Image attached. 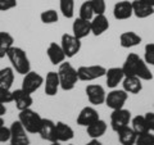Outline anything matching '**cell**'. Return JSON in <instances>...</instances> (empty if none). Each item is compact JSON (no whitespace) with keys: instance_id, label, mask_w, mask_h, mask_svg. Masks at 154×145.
Returning a JSON list of instances; mask_svg holds the SVG:
<instances>
[{"instance_id":"obj_6","label":"cell","mask_w":154,"mask_h":145,"mask_svg":"<svg viewBox=\"0 0 154 145\" xmlns=\"http://www.w3.org/2000/svg\"><path fill=\"white\" fill-rule=\"evenodd\" d=\"M131 118L132 116L128 109L121 108V109L112 110V114H110V127H112L114 132H118L119 130L130 126Z\"/></svg>"},{"instance_id":"obj_35","label":"cell","mask_w":154,"mask_h":145,"mask_svg":"<svg viewBox=\"0 0 154 145\" xmlns=\"http://www.w3.org/2000/svg\"><path fill=\"white\" fill-rule=\"evenodd\" d=\"M90 2H91V5H93L95 16L105 14V11H107V3H105V0H90Z\"/></svg>"},{"instance_id":"obj_3","label":"cell","mask_w":154,"mask_h":145,"mask_svg":"<svg viewBox=\"0 0 154 145\" xmlns=\"http://www.w3.org/2000/svg\"><path fill=\"white\" fill-rule=\"evenodd\" d=\"M58 76H59L60 89L63 91H71L76 88L79 82V75H77V68H75L69 62H63L58 66Z\"/></svg>"},{"instance_id":"obj_28","label":"cell","mask_w":154,"mask_h":145,"mask_svg":"<svg viewBox=\"0 0 154 145\" xmlns=\"http://www.w3.org/2000/svg\"><path fill=\"white\" fill-rule=\"evenodd\" d=\"M131 127L135 132L137 135L140 134H145V132H149L150 130H149V125L146 122V118H145V114L141 116V114H137L135 116V117L131 118Z\"/></svg>"},{"instance_id":"obj_30","label":"cell","mask_w":154,"mask_h":145,"mask_svg":"<svg viewBox=\"0 0 154 145\" xmlns=\"http://www.w3.org/2000/svg\"><path fill=\"white\" fill-rule=\"evenodd\" d=\"M59 9L62 16L67 19L75 17V0H59Z\"/></svg>"},{"instance_id":"obj_2","label":"cell","mask_w":154,"mask_h":145,"mask_svg":"<svg viewBox=\"0 0 154 145\" xmlns=\"http://www.w3.org/2000/svg\"><path fill=\"white\" fill-rule=\"evenodd\" d=\"M7 58L12 64V68L18 75L25 76L31 71V62L28 59L27 53L19 46H12L7 53Z\"/></svg>"},{"instance_id":"obj_45","label":"cell","mask_w":154,"mask_h":145,"mask_svg":"<svg viewBox=\"0 0 154 145\" xmlns=\"http://www.w3.org/2000/svg\"><path fill=\"white\" fill-rule=\"evenodd\" d=\"M68 145H73V144H68Z\"/></svg>"},{"instance_id":"obj_10","label":"cell","mask_w":154,"mask_h":145,"mask_svg":"<svg viewBox=\"0 0 154 145\" xmlns=\"http://www.w3.org/2000/svg\"><path fill=\"white\" fill-rule=\"evenodd\" d=\"M28 132L26 128L22 126V123L19 121H14L11 125V144L13 145H30L31 140L28 137Z\"/></svg>"},{"instance_id":"obj_37","label":"cell","mask_w":154,"mask_h":145,"mask_svg":"<svg viewBox=\"0 0 154 145\" xmlns=\"http://www.w3.org/2000/svg\"><path fill=\"white\" fill-rule=\"evenodd\" d=\"M17 7V0H0V12H7Z\"/></svg>"},{"instance_id":"obj_40","label":"cell","mask_w":154,"mask_h":145,"mask_svg":"<svg viewBox=\"0 0 154 145\" xmlns=\"http://www.w3.org/2000/svg\"><path fill=\"white\" fill-rule=\"evenodd\" d=\"M85 145H103V143L100 141L99 139H91L90 141H88Z\"/></svg>"},{"instance_id":"obj_12","label":"cell","mask_w":154,"mask_h":145,"mask_svg":"<svg viewBox=\"0 0 154 145\" xmlns=\"http://www.w3.org/2000/svg\"><path fill=\"white\" fill-rule=\"evenodd\" d=\"M99 118H100V116L98 113V110L94 108V105H88V107H84L80 110V113L76 118V122L79 126L88 127L89 125L94 123Z\"/></svg>"},{"instance_id":"obj_25","label":"cell","mask_w":154,"mask_h":145,"mask_svg":"<svg viewBox=\"0 0 154 145\" xmlns=\"http://www.w3.org/2000/svg\"><path fill=\"white\" fill-rule=\"evenodd\" d=\"M107 130H108L107 122L104 119L99 118L98 121H95L94 123H91L86 127V134H88V136L90 139H100L107 132Z\"/></svg>"},{"instance_id":"obj_23","label":"cell","mask_w":154,"mask_h":145,"mask_svg":"<svg viewBox=\"0 0 154 145\" xmlns=\"http://www.w3.org/2000/svg\"><path fill=\"white\" fill-rule=\"evenodd\" d=\"M122 89L127 94L136 95L139 93H141L143 90V80L135 76H125V79L122 81Z\"/></svg>"},{"instance_id":"obj_16","label":"cell","mask_w":154,"mask_h":145,"mask_svg":"<svg viewBox=\"0 0 154 145\" xmlns=\"http://www.w3.org/2000/svg\"><path fill=\"white\" fill-rule=\"evenodd\" d=\"M38 135L42 140L45 141H58L57 140V131H55V122L50 118H42L40 130H38Z\"/></svg>"},{"instance_id":"obj_18","label":"cell","mask_w":154,"mask_h":145,"mask_svg":"<svg viewBox=\"0 0 154 145\" xmlns=\"http://www.w3.org/2000/svg\"><path fill=\"white\" fill-rule=\"evenodd\" d=\"M46 55L53 66H59L67 59L60 44H57V42H50L49 44V46L46 48Z\"/></svg>"},{"instance_id":"obj_4","label":"cell","mask_w":154,"mask_h":145,"mask_svg":"<svg viewBox=\"0 0 154 145\" xmlns=\"http://www.w3.org/2000/svg\"><path fill=\"white\" fill-rule=\"evenodd\" d=\"M18 121L22 123V126L26 128V131L28 134H37L38 130H40V126H41L42 117L36 110L28 108V109L19 112Z\"/></svg>"},{"instance_id":"obj_43","label":"cell","mask_w":154,"mask_h":145,"mask_svg":"<svg viewBox=\"0 0 154 145\" xmlns=\"http://www.w3.org/2000/svg\"><path fill=\"white\" fill-rule=\"evenodd\" d=\"M3 126H5V125H4V118L0 117V128H2Z\"/></svg>"},{"instance_id":"obj_33","label":"cell","mask_w":154,"mask_h":145,"mask_svg":"<svg viewBox=\"0 0 154 145\" xmlns=\"http://www.w3.org/2000/svg\"><path fill=\"white\" fill-rule=\"evenodd\" d=\"M144 60L148 66L154 67V42H148L144 46Z\"/></svg>"},{"instance_id":"obj_32","label":"cell","mask_w":154,"mask_h":145,"mask_svg":"<svg viewBox=\"0 0 154 145\" xmlns=\"http://www.w3.org/2000/svg\"><path fill=\"white\" fill-rule=\"evenodd\" d=\"M79 17L85 19V21H91L95 17L93 5H91V2L88 0V2H84L81 4V7L79 9Z\"/></svg>"},{"instance_id":"obj_27","label":"cell","mask_w":154,"mask_h":145,"mask_svg":"<svg viewBox=\"0 0 154 145\" xmlns=\"http://www.w3.org/2000/svg\"><path fill=\"white\" fill-rule=\"evenodd\" d=\"M14 46V37L7 31H0V59L7 57L8 50Z\"/></svg>"},{"instance_id":"obj_11","label":"cell","mask_w":154,"mask_h":145,"mask_svg":"<svg viewBox=\"0 0 154 145\" xmlns=\"http://www.w3.org/2000/svg\"><path fill=\"white\" fill-rule=\"evenodd\" d=\"M85 93H86V98H88L89 103L91 105H100L105 103L107 93H105V89L102 85L89 84L85 89Z\"/></svg>"},{"instance_id":"obj_29","label":"cell","mask_w":154,"mask_h":145,"mask_svg":"<svg viewBox=\"0 0 154 145\" xmlns=\"http://www.w3.org/2000/svg\"><path fill=\"white\" fill-rule=\"evenodd\" d=\"M14 82V69L12 67H4L0 69V89H11Z\"/></svg>"},{"instance_id":"obj_7","label":"cell","mask_w":154,"mask_h":145,"mask_svg":"<svg viewBox=\"0 0 154 145\" xmlns=\"http://www.w3.org/2000/svg\"><path fill=\"white\" fill-rule=\"evenodd\" d=\"M60 46L67 58H73L80 53L82 42L72 33H63L60 37Z\"/></svg>"},{"instance_id":"obj_9","label":"cell","mask_w":154,"mask_h":145,"mask_svg":"<svg viewBox=\"0 0 154 145\" xmlns=\"http://www.w3.org/2000/svg\"><path fill=\"white\" fill-rule=\"evenodd\" d=\"M44 86V77L40 73H37L35 71H30L28 73L23 76L22 80V90H25L28 94H33L36 91Z\"/></svg>"},{"instance_id":"obj_22","label":"cell","mask_w":154,"mask_h":145,"mask_svg":"<svg viewBox=\"0 0 154 145\" xmlns=\"http://www.w3.org/2000/svg\"><path fill=\"white\" fill-rule=\"evenodd\" d=\"M55 131H57V140L59 143L71 141L75 137V131L69 125H67L63 121L55 122Z\"/></svg>"},{"instance_id":"obj_38","label":"cell","mask_w":154,"mask_h":145,"mask_svg":"<svg viewBox=\"0 0 154 145\" xmlns=\"http://www.w3.org/2000/svg\"><path fill=\"white\" fill-rule=\"evenodd\" d=\"M8 141H11V127L3 126L0 128V143L5 144Z\"/></svg>"},{"instance_id":"obj_34","label":"cell","mask_w":154,"mask_h":145,"mask_svg":"<svg viewBox=\"0 0 154 145\" xmlns=\"http://www.w3.org/2000/svg\"><path fill=\"white\" fill-rule=\"evenodd\" d=\"M135 145H154V134L152 131L137 135Z\"/></svg>"},{"instance_id":"obj_14","label":"cell","mask_w":154,"mask_h":145,"mask_svg":"<svg viewBox=\"0 0 154 145\" xmlns=\"http://www.w3.org/2000/svg\"><path fill=\"white\" fill-rule=\"evenodd\" d=\"M134 16L132 13V3L128 0H121L116 3L113 7V17L117 21H126Z\"/></svg>"},{"instance_id":"obj_17","label":"cell","mask_w":154,"mask_h":145,"mask_svg":"<svg viewBox=\"0 0 154 145\" xmlns=\"http://www.w3.org/2000/svg\"><path fill=\"white\" fill-rule=\"evenodd\" d=\"M105 84L109 89H117L119 84H122L125 73L122 67H110L105 72Z\"/></svg>"},{"instance_id":"obj_20","label":"cell","mask_w":154,"mask_h":145,"mask_svg":"<svg viewBox=\"0 0 154 145\" xmlns=\"http://www.w3.org/2000/svg\"><path fill=\"white\" fill-rule=\"evenodd\" d=\"M90 26H91V33L94 36H102L105 31H108L109 21L105 17V14H99V16H95L90 21Z\"/></svg>"},{"instance_id":"obj_42","label":"cell","mask_w":154,"mask_h":145,"mask_svg":"<svg viewBox=\"0 0 154 145\" xmlns=\"http://www.w3.org/2000/svg\"><path fill=\"white\" fill-rule=\"evenodd\" d=\"M141 2H144L145 4H148V5H150V7H154V0H141Z\"/></svg>"},{"instance_id":"obj_8","label":"cell","mask_w":154,"mask_h":145,"mask_svg":"<svg viewBox=\"0 0 154 145\" xmlns=\"http://www.w3.org/2000/svg\"><path fill=\"white\" fill-rule=\"evenodd\" d=\"M127 99H128V94L123 89H112L107 94V96H105L104 104L107 105L109 109L116 110V109L123 108Z\"/></svg>"},{"instance_id":"obj_36","label":"cell","mask_w":154,"mask_h":145,"mask_svg":"<svg viewBox=\"0 0 154 145\" xmlns=\"http://www.w3.org/2000/svg\"><path fill=\"white\" fill-rule=\"evenodd\" d=\"M0 103H13V91H11V89H0Z\"/></svg>"},{"instance_id":"obj_47","label":"cell","mask_w":154,"mask_h":145,"mask_svg":"<svg viewBox=\"0 0 154 145\" xmlns=\"http://www.w3.org/2000/svg\"><path fill=\"white\" fill-rule=\"evenodd\" d=\"M134 145H135V144H134Z\"/></svg>"},{"instance_id":"obj_44","label":"cell","mask_w":154,"mask_h":145,"mask_svg":"<svg viewBox=\"0 0 154 145\" xmlns=\"http://www.w3.org/2000/svg\"><path fill=\"white\" fill-rule=\"evenodd\" d=\"M49 145H60V143H59V141H53V143H50Z\"/></svg>"},{"instance_id":"obj_26","label":"cell","mask_w":154,"mask_h":145,"mask_svg":"<svg viewBox=\"0 0 154 145\" xmlns=\"http://www.w3.org/2000/svg\"><path fill=\"white\" fill-rule=\"evenodd\" d=\"M118 136V141L121 145H134L135 141H136V137H137V134L134 131L132 127H125L122 130H119L118 132H116Z\"/></svg>"},{"instance_id":"obj_24","label":"cell","mask_w":154,"mask_h":145,"mask_svg":"<svg viewBox=\"0 0 154 145\" xmlns=\"http://www.w3.org/2000/svg\"><path fill=\"white\" fill-rule=\"evenodd\" d=\"M131 3H132V13L136 18L145 19L154 14V7L148 5L141 0H134Z\"/></svg>"},{"instance_id":"obj_46","label":"cell","mask_w":154,"mask_h":145,"mask_svg":"<svg viewBox=\"0 0 154 145\" xmlns=\"http://www.w3.org/2000/svg\"><path fill=\"white\" fill-rule=\"evenodd\" d=\"M8 145H13V144H8Z\"/></svg>"},{"instance_id":"obj_21","label":"cell","mask_w":154,"mask_h":145,"mask_svg":"<svg viewBox=\"0 0 154 145\" xmlns=\"http://www.w3.org/2000/svg\"><path fill=\"white\" fill-rule=\"evenodd\" d=\"M141 41H143L141 36L137 35V33L134 31H126L119 35V45H121V48H123V49L135 48V46L140 45Z\"/></svg>"},{"instance_id":"obj_1","label":"cell","mask_w":154,"mask_h":145,"mask_svg":"<svg viewBox=\"0 0 154 145\" xmlns=\"http://www.w3.org/2000/svg\"><path fill=\"white\" fill-rule=\"evenodd\" d=\"M125 76H135L143 81H152L153 73L149 66L145 63L143 58L136 53H130L126 57L122 66Z\"/></svg>"},{"instance_id":"obj_5","label":"cell","mask_w":154,"mask_h":145,"mask_svg":"<svg viewBox=\"0 0 154 145\" xmlns=\"http://www.w3.org/2000/svg\"><path fill=\"white\" fill-rule=\"evenodd\" d=\"M107 68L100 64H93V66H81L77 68V75L79 80L84 82H90L98 79H102L105 76Z\"/></svg>"},{"instance_id":"obj_31","label":"cell","mask_w":154,"mask_h":145,"mask_svg":"<svg viewBox=\"0 0 154 145\" xmlns=\"http://www.w3.org/2000/svg\"><path fill=\"white\" fill-rule=\"evenodd\" d=\"M40 21L44 25H54V23L59 21V14H58L55 9H46V11L41 12Z\"/></svg>"},{"instance_id":"obj_39","label":"cell","mask_w":154,"mask_h":145,"mask_svg":"<svg viewBox=\"0 0 154 145\" xmlns=\"http://www.w3.org/2000/svg\"><path fill=\"white\" fill-rule=\"evenodd\" d=\"M145 118H146V122L149 125V130H150L152 132H154V112L145 113Z\"/></svg>"},{"instance_id":"obj_41","label":"cell","mask_w":154,"mask_h":145,"mask_svg":"<svg viewBox=\"0 0 154 145\" xmlns=\"http://www.w3.org/2000/svg\"><path fill=\"white\" fill-rule=\"evenodd\" d=\"M7 113V104L0 103V117H4Z\"/></svg>"},{"instance_id":"obj_19","label":"cell","mask_w":154,"mask_h":145,"mask_svg":"<svg viewBox=\"0 0 154 145\" xmlns=\"http://www.w3.org/2000/svg\"><path fill=\"white\" fill-rule=\"evenodd\" d=\"M91 33V26L90 21H85V19L77 17L73 23H72V35H75L77 39L82 40V39L88 37Z\"/></svg>"},{"instance_id":"obj_15","label":"cell","mask_w":154,"mask_h":145,"mask_svg":"<svg viewBox=\"0 0 154 145\" xmlns=\"http://www.w3.org/2000/svg\"><path fill=\"white\" fill-rule=\"evenodd\" d=\"M13 103L16 104V108L21 112L32 107L33 104V99H32V94L26 93L22 89H17L13 91Z\"/></svg>"},{"instance_id":"obj_13","label":"cell","mask_w":154,"mask_h":145,"mask_svg":"<svg viewBox=\"0 0 154 145\" xmlns=\"http://www.w3.org/2000/svg\"><path fill=\"white\" fill-rule=\"evenodd\" d=\"M60 89L59 76L57 71H49L44 77V91L48 96H55Z\"/></svg>"}]
</instances>
